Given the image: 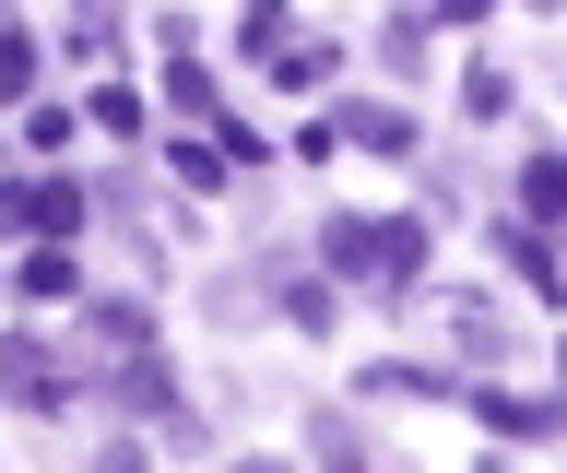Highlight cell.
Instances as JSON below:
<instances>
[{
    "label": "cell",
    "mask_w": 567,
    "mask_h": 473,
    "mask_svg": "<svg viewBox=\"0 0 567 473\" xmlns=\"http://www.w3.org/2000/svg\"><path fill=\"white\" fill-rule=\"evenodd\" d=\"M35 60H48V48H35V24H0V95H24Z\"/></svg>",
    "instance_id": "obj_9"
},
{
    "label": "cell",
    "mask_w": 567,
    "mask_h": 473,
    "mask_svg": "<svg viewBox=\"0 0 567 473\" xmlns=\"http://www.w3.org/2000/svg\"><path fill=\"white\" fill-rule=\"evenodd\" d=\"M0 402H24V414H60V402H71V367L48 356L35 331H12V343H0Z\"/></svg>",
    "instance_id": "obj_3"
},
{
    "label": "cell",
    "mask_w": 567,
    "mask_h": 473,
    "mask_svg": "<svg viewBox=\"0 0 567 473\" xmlns=\"http://www.w3.org/2000/svg\"><path fill=\"white\" fill-rule=\"evenodd\" d=\"M425 273V225H379V285H414Z\"/></svg>",
    "instance_id": "obj_8"
},
{
    "label": "cell",
    "mask_w": 567,
    "mask_h": 473,
    "mask_svg": "<svg viewBox=\"0 0 567 473\" xmlns=\"http://www.w3.org/2000/svg\"><path fill=\"white\" fill-rule=\"evenodd\" d=\"M461 107H473V119H508V72H496V60H473V72H461Z\"/></svg>",
    "instance_id": "obj_11"
},
{
    "label": "cell",
    "mask_w": 567,
    "mask_h": 473,
    "mask_svg": "<svg viewBox=\"0 0 567 473\" xmlns=\"http://www.w3.org/2000/svg\"><path fill=\"white\" fill-rule=\"evenodd\" d=\"M166 95H177V107H189V119H213V72H202V60H189V48H177V72H166Z\"/></svg>",
    "instance_id": "obj_13"
},
{
    "label": "cell",
    "mask_w": 567,
    "mask_h": 473,
    "mask_svg": "<svg viewBox=\"0 0 567 473\" xmlns=\"http://www.w3.org/2000/svg\"><path fill=\"white\" fill-rule=\"evenodd\" d=\"M308 450H319L331 473H367V450H354V414H319V426H308Z\"/></svg>",
    "instance_id": "obj_10"
},
{
    "label": "cell",
    "mask_w": 567,
    "mask_h": 473,
    "mask_svg": "<svg viewBox=\"0 0 567 473\" xmlns=\"http://www.w3.org/2000/svg\"><path fill=\"white\" fill-rule=\"evenodd\" d=\"M237 473H284V462H237Z\"/></svg>",
    "instance_id": "obj_15"
},
{
    "label": "cell",
    "mask_w": 567,
    "mask_h": 473,
    "mask_svg": "<svg viewBox=\"0 0 567 473\" xmlns=\"http://www.w3.org/2000/svg\"><path fill=\"white\" fill-rule=\"evenodd\" d=\"M95 391H118V414H142V426H166V438H189V450H202V414H189V391H177V367L154 356V343H142V356H118Z\"/></svg>",
    "instance_id": "obj_1"
},
{
    "label": "cell",
    "mask_w": 567,
    "mask_h": 473,
    "mask_svg": "<svg viewBox=\"0 0 567 473\" xmlns=\"http://www.w3.org/2000/svg\"><path fill=\"white\" fill-rule=\"evenodd\" d=\"M343 143H367V154H414V119H402V107H343Z\"/></svg>",
    "instance_id": "obj_5"
},
{
    "label": "cell",
    "mask_w": 567,
    "mask_h": 473,
    "mask_svg": "<svg viewBox=\"0 0 567 473\" xmlns=\"http://www.w3.org/2000/svg\"><path fill=\"white\" fill-rule=\"evenodd\" d=\"M95 473H154V462H142V438H106V450H95Z\"/></svg>",
    "instance_id": "obj_14"
},
{
    "label": "cell",
    "mask_w": 567,
    "mask_h": 473,
    "mask_svg": "<svg viewBox=\"0 0 567 473\" xmlns=\"http://www.w3.org/2000/svg\"><path fill=\"white\" fill-rule=\"evenodd\" d=\"M284 320H296V331H331V285H319V273H296V285H284Z\"/></svg>",
    "instance_id": "obj_12"
},
{
    "label": "cell",
    "mask_w": 567,
    "mask_h": 473,
    "mask_svg": "<svg viewBox=\"0 0 567 473\" xmlns=\"http://www.w3.org/2000/svg\"><path fill=\"white\" fill-rule=\"evenodd\" d=\"M237 48H260V60H284V48H296V24H284V0H248V12H237Z\"/></svg>",
    "instance_id": "obj_7"
},
{
    "label": "cell",
    "mask_w": 567,
    "mask_h": 473,
    "mask_svg": "<svg viewBox=\"0 0 567 473\" xmlns=\"http://www.w3.org/2000/svg\"><path fill=\"white\" fill-rule=\"evenodd\" d=\"M83 214H95V202H83L71 178H12V189H0V225H24L35 249H71V237H83Z\"/></svg>",
    "instance_id": "obj_2"
},
{
    "label": "cell",
    "mask_w": 567,
    "mask_h": 473,
    "mask_svg": "<svg viewBox=\"0 0 567 473\" xmlns=\"http://www.w3.org/2000/svg\"><path fill=\"white\" fill-rule=\"evenodd\" d=\"M319 249H331V273H379V225H367V214H331V225H319Z\"/></svg>",
    "instance_id": "obj_4"
},
{
    "label": "cell",
    "mask_w": 567,
    "mask_h": 473,
    "mask_svg": "<svg viewBox=\"0 0 567 473\" xmlns=\"http://www.w3.org/2000/svg\"><path fill=\"white\" fill-rule=\"evenodd\" d=\"M12 285L48 308V296H71V285H83V260H71V249H24V273H12Z\"/></svg>",
    "instance_id": "obj_6"
}]
</instances>
